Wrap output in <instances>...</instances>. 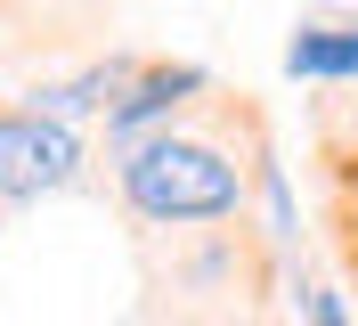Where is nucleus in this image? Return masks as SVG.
<instances>
[{
  "instance_id": "obj_1",
  "label": "nucleus",
  "mask_w": 358,
  "mask_h": 326,
  "mask_svg": "<svg viewBox=\"0 0 358 326\" xmlns=\"http://www.w3.org/2000/svg\"><path fill=\"white\" fill-rule=\"evenodd\" d=\"M122 196L155 229H196V220H228L245 204V172L212 139L155 130V139H131V155H122Z\"/></svg>"
},
{
  "instance_id": "obj_3",
  "label": "nucleus",
  "mask_w": 358,
  "mask_h": 326,
  "mask_svg": "<svg viewBox=\"0 0 358 326\" xmlns=\"http://www.w3.org/2000/svg\"><path fill=\"white\" fill-rule=\"evenodd\" d=\"M196 90H203V65H155V74H138V82L106 107V130L114 139H138L147 123H163V114H171L179 98H196Z\"/></svg>"
},
{
  "instance_id": "obj_2",
  "label": "nucleus",
  "mask_w": 358,
  "mask_h": 326,
  "mask_svg": "<svg viewBox=\"0 0 358 326\" xmlns=\"http://www.w3.org/2000/svg\"><path fill=\"white\" fill-rule=\"evenodd\" d=\"M82 172V139H73L57 114H0V196L8 204H33V196H57Z\"/></svg>"
},
{
  "instance_id": "obj_6",
  "label": "nucleus",
  "mask_w": 358,
  "mask_h": 326,
  "mask_svg": "<svg viewBox=\"0 0 358 326\" xmlns=\"http://www.w3.org/2000/svg\"><path fill=\"white\" fill-rule=\"evenodd\" d=\"M301 302H310V326H350V310H342V294H334V285H310Z\"/></svg>"
},
{
  "instance_id": "obj_4",
  "label": "nucleus",
  "mask_w": 358,
  "mask_h": 326,
  "mask_svg": "<svg viewBox=\"0 0 358 326\" xmlns=\"http://www.w3.org/2000/svg\"><path fill=\"white\" fill-rule=\"evenodd\" d=\"M285 74H301V82H350V74H358V33L301 25V33L285 41Z\"/></svg>"
},
{
  "instance_id": "obj_5",
  "label": "nucleus",
  "mask_w": 358,
  "mask_h": 326,
  "mask_svg": "<svg viewBox=\"0 0 358 326\" xmlns=\"http://www.w3.org/2000/svg\"><path fill=\"white\" fill-rule=\"evenodd\" d=\"M114 90H122V65H90V74H73V82H49V90H33V114H90V107H106Z\"/></svg>"
}]
</instances>
